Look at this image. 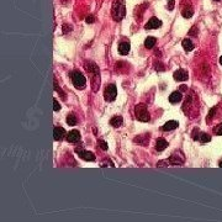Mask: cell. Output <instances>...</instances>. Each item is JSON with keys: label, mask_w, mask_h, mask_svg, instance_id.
I'll use <instances>...</instances> for the list:
<instances>
[{"label": "cell", "mask_w": 222, "mask_h": 222, "mask_svg": "<svg viewBox=\"0 0 222 222\" xmlns=\"http://www.w3.org/2000/svg\"><path fill=\"white\" fill-rule=\"evenodd\" d=\"M104 96H105V100H106V101H113V100L116 99V96H117V89H116V85H113V84L108 85L106 89H105V94H104Z\"/></svg>", "instance_id": "4"}, {"label": "cell", "mask_w": 222, "mask_h": 222, "mask_svg": "<svg viewBox=\"0 0 222 222\" xmlns=\"http://www.w3.org/2000/svg\"><path fill=\"white\" fill-rule=\"evenodd\" d=\"M123 123V118L121 116H113L110 120V125L113 127H120Z\"/></svg>", "instance_id": "16"}, {"label": "cell", "mask_w": 222, "mask_h": 222, "mask_svg": "<svg viewBox=\"0 0 222 222\" xmlns=\"http://www.w3.org/2000/svg\"><path fill=\"white\" fill-rule=\"evenodd\" d=\"M94 21H95V19H94L93 15H89V16L87 17V22H88V23H93Z\"/></svg>", "instance_id": "24"}, {"label": "cell", "mask_w": 222, "mask_h": 222, "mask_svg": "<svg viewBox=\"0 0 222 222\" xmlns=\"http://www.w3.org/2000/svg\"><path fill=\"white\" fill-rule=\"evenodd\" d=\"M53 104H54V108H53V109H54V111H59V110H61V105L58 104V101H57L56 99L53 100Z\"/></svg>", "instance_id": "23"}, {"label": "cell", "mask_w": 222, "mask_h": 222, "mask_svg": "<svg viewBox=\"0 0 222 222\" xmlns=\"http://www.w3.org/2000/svg\"><path fill=\"white\" fill-rule=\"evenodd\" d=\"M67 141L70 142V143H75V142L80 141V133H79V131H77V130L70 131V132L67 134Z\"/></svg>", "instance_id": "9"}, {"label": "cell", "mask_w": 222, "mask_h": 222, "mask_svg": "<svg viewBox=\"0 0 222 222\" xmlns=\"http://www.w3.org/2000/svg\"><path fill=\"white\" fill-rule=\"evenodd\" d=\"M184 157L180 154V156H178V153H174V154H172L170 156V158H169V163L170 164H173V165H180V164H183L184 163Z\"/></svg>", "instance_id": "10"}, {"label": "cell", "mask_w": 222, "mask_h": 222, "mask_svg": "<svg viewBox=\"0 0 222 222\" xmlns=\"http://www.w3.org/2000/svg\"><path fill=\"white\" fill-rule=\"evenodd\" d=\"M181 45H183V47H184V49H185L186 52H190V51H193V49H194V43H193V42H191V40H189V38L183 40Z\"/></svg>", "instance_id": "15"}, {"label": "cell", "mask_w": 222, "mask_h": 222, "mask_svg": "<svg viewBox=\"0 0 222 222\" xmlns=\"http://www.w3.org/2000/svg\"><path fill=\"white\" fill-rule=\"evenodd\" d=\"M188 72L184 69H178L177 72H174V79L178 82H185L188 80Z\"/></svg>", "instance_id": "6"}, {"label": "cell", "mask_w": 222, "mask_h": 222, "mask_svg": "<svg viewBox=\"0 0 222 222\" xmlns=\"http://www.w3.org/2000/svg\"><path fill=\"white\" fill-rule=\"evenodd\" d=\"M66 121H67V123H68L69 126H75V125H77V118H75L74 115H69Z\"/></svg>", "instance_id": "20"}, {"label": "cell", "mask_w": 222, "mask_h": 222, "mask_svg": "<svg viewBox=\"0 0 222 222\" xmlns=\"http://www.w3.org/2000/svg\"><path fill=\"white\" fill-rule=\"evenodd\" d=\"M181 14H183V16L185 19H190L193 16V14H194V10H193V7H185Z\"/></svg>", "instance_id": "19"}, {"label": "cell", "mask_w": 222, "mask_h": 222, "mask_svg": "<svg viewBox=\"0 0 222 222\" xmlns=\"http://www.w3.org/2000/svg\"><path fill=\"white\" fill-rule=\"evenodd\" d=\"M99 144H100V148H101L103 151H106V149H108V144H106V142H104V141H99Z\"/></svg>", "instance_id": "22"}, {"label": "cell", "mask_w": 222, "mask_h": 222, "mask_svg": "<svg viewBox=\"0 0 222 222\" xmlns=\"http://www.w3.org/2000/svg\"><path fill=\"white\" fill-rule=\"evenodd\" d=\"M162 26V21L159 20V19H157V17H152L148 22H147V25H146V28H149V30H154V28H159Z\"/></svg>", "instance_id": "8"}, {"label": "cell", "mask_w": 222, "mask_h": 222, "mask_svg": "<svg viewBox=\"0 0 222 222\" xmlns=\"http://www.w3.org/2000/svg\"><path fill=\"white\" fill-rule=\"evenodd\" d=\"M167 146H168V142H167L164 138H158L157 142H156V149H157L158 152L164 151V149L167 148Z\"/></svg>", "instance_id": "12"}, {"label": "cell", "mask_w": 222, "mask_h": 222, "mask_svg": "<svg viewBox=\"0 0 222 222\" xmlns=\"http://www.w3.org/2000/svg\"><path fill=\"white\" fill-rule=\"evenodd\" d=\"M215 1H221V0H215Z\"/></svg>", "instance_id": "28"}, {"label": "cell", "mask_w": 222, "mask_h": 222, "mask_svg": "<svg viewBox=\"0 0 222 222\" xmlns=\"http://www.w3.org/2000/svg\"><path fill=\"white\" fill-rule=\"evenodd\" d=\"M72 82H73L74 87L78 88V89H84V87H85V84H87L85 77L83 75V73H80V72H78V70H75V72L72 73Z\"/></svg>", "instance_id": "3"}, {"label": "cell", "mask_w": 222, "mask_h": 222, "mask_svg": "<svg viewBox=\"0 0 222 222\" xmlns=\"http://www.w3.org/2000/svg\"><path fill=\"white\" fill-rule=\"evenodd\" d=\"M214 131H215V133H216V134L222 136V123L221 125H217V126L215 127V130H214Z\"/></svg>", "instance_id": "21"}, {"label": "cell", "mask_w": 222, "mask_h": 222, "mask_svg": "<svg viewBox=\"0 0 222 222\" xmlns=\"http://www.w3.org/2000/svg\"><path fill=\"white\" fill-rule=\"evenodd\" d=\"M134 113H136V117L138 121H142V122H147L149 121V112L147 110V106L144 104H138L134 109Z\"/></svg>", "instance_id": "2"}, {"label": "cell", "mask_w": 222, "mask_h": 222, "mask_svg": "<svg viewBox=\"0 0 222 222\" xmlns=\"http://www.w3.org/2000/svg\"><path fill=\"white\" fill-rule=\"evenodd\" d=\"M126 15V7L123 0H115L112 4V17L115 21H121Z\"/></svg>", "instance_id": "1"}, {"label": "cell", "mask_w": 222, "mask_h": 222, "mask_svg": "<svg viewBox=\"0 0 222 222\" xmlns=\"http://www.w3.org/2000/svg\"><path fill=\"white\" fill-rule=\"evenodd\" d=\"M168 7H169V10H173V7H174V0H170V1H169Z\"/></svg>", "instance_id": "25"}, {"label": "cell", "mask_w": 222, "mask_h": 222, "mask_svg": "<svg viewBox=\"0 0 222 222\" xmlns=\"http://www.w3.org/2000/svg\"><path fill=\"white\" fill-rule=\"evenodd\" d=\"M66 136H67V133H66V130H64L63 127H54V130H53V137H54L56 141H61V139H63Z\"/></svg>", "instance_id": "7"}, {"label": "cell", "mask_w": 222, "mask_h": 222, "mask_svg": "<svg viewBox=\"0 0 222 222\" xmlns=\"http://www.w3.org/2000/svg\"><path fill=\"white\" fill-rule=\"evenodd\" d=\"M177 127H178V122L174 121V120H172V121L165 122L164 126L162 127V130H163V131H173V130H175Z\"/></svg>", "instance_id": "13"}, {"label": "cell", "mask_w": 222, "mask_h": 222, "mask_svg": "<svg viewBox=\"0 0 222 222\" xmlns=\"http://www.w3.org/2000/svg\"><path fill=\"white\" fill-rule=\"evenodd\" d=\"M130 43L128 42H121L120 45H118V52H120V54H122V56H126L128 52H130Z\"/></svg>", "instance_id": "11"}, {"label": "cell", "mask_w": 222, "mask_h": 222, "mask_svg": "<svg viewBox=\"0 0 222 222\" xmlns=\"http://www.w3.org/2000/svg\"><path fill=\"white\" fill-rule=\"evenodd\" d=\"M198 138H199V141L203 142V143H206V142H210V141H211V136L207 134V133H205V132H201L200 136H198Z\"/></svg>", "instance_id": "18"}, {"label": "cell", "mask_w": 222, "mask_h": 222, "mask_svg": "<svg viewBox=\"0 0 222 222\" xmlns=\"http://www.w3.org/2000/svg\"><path fill=\"white\" fill-rule=\"evenodd\" d=\"M77 152L79 153V157L87 162H94L95 160V156L93 152H89V151H82L79 148H77Z\"/></svg>", "instance_id": "5"}, {"label": "cell", "mask_w": 222, "mask_h": 222, "mask_svg": "<svg viewBox=\"0 0 222 222\" xmlns=\"http://www.w3.org/2000/svg\"><path fill=\"white\" fill-rule=\"evenodd\" d=\"M156 42H157L156 37H147L146 41H144V46H146L147 48H152V47H154Z\"/></svg>", "instance_id": "17"}, {"label": "cell", "mask_w": 222, "mask_h": 222, "mask_svg": "<svg viewBox=\"0 0 222 222\" xmlns=\"http://www.w3.org/2000/svg\"><path fill=\"white\" fill-rule=\"evenodd\" d=\"M220 64H221V66H222V57H221V58H220Z\"/></svg>", "instance_id": "26"}, {"label": "cell", "mask_w": 222, "mask_h": 222, "mask_svg": "<svg viewBox=\"0 0 222 222\" xmlns=\"http://www.w3.org/2000/svg\"><path fill=\"white\" fill-rule=\"evenodd\" d=\"M181 99H183V96H181V93H180V92H174V93H172L170 96H169V101H170L172 104H177V103H179Z\"/></svg>", "instance_id": "14"}, {"label": "cell", "mask_w": 222, "mask_h": 222, "mask_svg": "<svg viewBox=\"0 0 222 222\" xmlns=\"http://www.w3.org/2000/svg\"><path fill=\"white\" fill-rule=\"evenodd\" d=\"M220 167H221V168H222V160H221V162H220Z\"/></svg>", "instance_id": "27"}]
</instances>
